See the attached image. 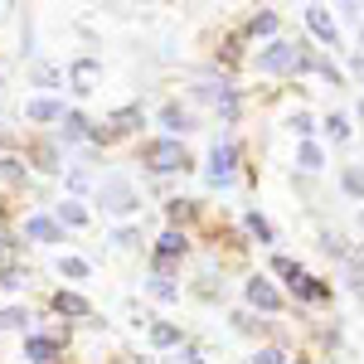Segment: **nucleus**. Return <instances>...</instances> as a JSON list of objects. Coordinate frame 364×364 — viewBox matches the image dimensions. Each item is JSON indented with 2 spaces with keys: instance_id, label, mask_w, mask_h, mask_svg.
Listing matches in <instances>:
<instances>
[{
  "instance_id": "nucleus-29",
  "label": "nucleus",
  "mask_w": 364,
  "mask_h": 364,
  "mask_svg": "<svg viewBox=\"0 0 364 364\" xmlns=\"http://www.w3.org/2000/svg\"><path fill=\"white\" fill-rule=\"evenodd\" d=\"M360 112H364V107H360Z\"/></svg>"
},
{
  "instance_id": "nucleus-11",
  "label": "nucleus",
  "mask_w": 364,
  "mask_h": 364,
  "mask_svg": "<svg viewBox=\"0 0 364 364\" xmlns=\"http://www.w3.org/2000/svg\"><path fill=\"white\" fill-rule=\"evenodd\" d=\"M25 233H29V238H39V243H54V238H58V224H49V219H29Z\"/></svg>"
},
{
  "instance_id": "nucleus-1",
  "label": "nucleus",
  "mask_w": 364,
  "mask_h": 364,
  "mask_svg": "<svg viewBox=\"0 0 364 364\" xmlns=\"http://www.w3.org/2000/svg\"><path fill=\"white\" fill-rule=\"evenodd\" d=\"M146 166L161 170V175L180 170V166H185V151H180V141H151V146H146Z\"/></svg>"
},
{
  "instance_id": "nucleus-5",
  "label": "nucleus",
  "mask_w": 364,
  "mask_h": 364,
  "mask_svg": "<svg viewBox=\"0 0 364 364\" xmlns=\"http://www.w3.org/2000/svg\"><path fill=\"white\" fill-rule=\"evenodd\" d=\"M306 25L316 29V39H326V44H336V20H331V15H326L321 5H311V10H306Z\"/></svg>"
},
{
  "instance_id": "nucleus-25",
  "label": "nucleus",
  "mask_w": 364,
  "mask_h": 364,
  "mask_svg": "<svg viewBox=\"0 0 364 364\" xmlns=\"http://www.w3.org/2000/svg\"><path fill=\"white\" fill-rule=\"evenodd\" d=\"M301 166H306V170L321 166V151H316V146H301Z\"/></svg>"
},
{
  "instance_id": "nucleus-2",
  "label": "nucleus",
  "mask_w": 364,
  "mask_h": 364,
  "mask_svg": "<svg viewBox=\"0 0 364 364\" xmlns=\"http://www.w3.org/2000/svg\"><path fill=\"white\" fill-rule=\"evenodd\" d=\"M102 204H107L112 214H132V209H136V190H132L127 180H102Z\"/></svg>"
},
{
  "instance_id": "nucleus-22",
  "label": "nucleus",
  "mask_w": 364,
  "mask_h": 364,
  "mask_svg": "<svg viewBox=\"0 0 364 364\" xmlns=\"http://www.w3.org/2000/svg\"><path fill=\"white\" fill-rule=\"evenodd\" d=\"M63 272H68V277H87V262L83 257H63Z\"/></svg>"
},
{
  "instance_id": "nucleus-10",
  "label": "nucleus",
  "mask_w": 364,
  "mask_h": 364,
  "mask_svg": "<svg viewBox=\"0 0 364 364\" xmlns=\"http://www.w3.org/2000/svg\"><path fill=\"white\" fill-rule=\"evenodd\" d=\"M54 311H58V316H87V301H83V296H73V291H58Z\"/></svg>"
},
{
  "instance_id": "nucleus-23",
  "label": "nucleus",
  "mask_w": 364,
  "mask_h": 364,
  "mask_svg": "<svg viewBox=\"0 0 364 364\" xmlns=\"http://www.w3.org/2000/svg\"><path fill=\"white\" fill-rule=\"evenodd\" d=\"M248 228H252V233H257V238H262V243L272 238V228H267V219H257V214H248Z\"/></svg>"
},
{
  "instance_id": "nucleus-9",
  "label": "nucleus",
  "mask_w": 364,
  "mask_h": 364,
  "mask_svg": "<svg viewBox=\"0 0 364 364\" xmlns=\"http://www.w3.org/2000/svg\"><path fill=\"white\" fill-rule=\"evenodd\" d=\"M0 277H5V287H20L15 282V243L0 233Z\"/></svg>"
},
{
  "instance_id": "nucleus-8",
  "label": "nucleus",
  "mask_w": 364,
  "mask_h": 364,
  "mask_svg": "<svg viewBox=\"0 0 364 364\" xmlns=\"http://www.w3.org/2000/svg\"><path fill=\"white\" fill-rule=\"evenodd\" d=\"M25 355H29V360H34V364H49V360H54V355H58V345H54V340H49V336H34V340H29V345H25Z\"/></svg>"
},
{
  "instance_id": "nucleus-12",
  "label": "nucleus",
  "mask_w": 364,
  "mask_h": 364,
  "mask_svg": "<svg viewBox=\"0 0 364 364\" xmlns=\"http://www.w3.org/2000/svg\"><path fill=\"white\" fill-rule=\"evenodd\" d=\"M291 287H296L301 296H311V301H321V296H326V287H321V282H311V277H301V272H291Z\"/></svg>"
},
{
  "instance_id": "nucleus-21",
  "label": "nucleus",
  "mask_w": 364,
  "mask_h": 364,
  "mask_svg": "<svg viewBox=\"0 0 364 364\" xmlns=\"http://www.w3.org/2000/svg\"><path fill=\"white\" fill-rule=\"evenodd\" d=\"M63 132H68V136H83V132H87V122H83L78 112H73V117H63Z\"/></svg>"
},
{
  "instance_id": "nucleus-3",
  "label": "nucleus",
  "mask_w": 364,
  "mask_h": 364,
  "mask_svg": "<svg viewBox=\"0 0 364 364\" xmlns=\"http://www.w3.org/2000/svg\"><path fill=\"white\" fill-rule=\"evenodd\" d=\"M291 63H296V44H272V49L257 54V68L262 73H287Z\"/></svg>"
},
{
  "instance_id": "nucleus-26",
  "label": "nucleus",
  "mask_w": 364,
  "mask_h": 364,
  "mask_svg": "<svg viewBox=\"0 0 364 364\" xmlns=\"http://www.w3.org/2000/svg\"><path fill=\"white\" fill-rule=\"evenodd\" d=\"M170 219H190V199H175L170 204Z\"/></svg>"
},
{
  "instance_id": "nucleus-16",
  "label": "nucleus",
  "mask_w": 364,
  "mask_h": 364,
  "mask_svg": "<svg viewBox=\"0 0 364 364\" xmlns=\"http://www.w3.org/2000/svg\"><path fill=\"white\" fill-rule=\"evenodd\" d=\"M175 340H180L175 326H151V345H175Z\"/></svg>"
},
{
  "instance_id": "nucleus-14",
  "label": "nucleus",
  "mask_w": 364,
  "mask_h": 364,
  "mask_svg": "<svg viewBox=\"0 0 364 364\" xmlns=\"http://www.w3.org/2000/svg\"><path fill=\"white\" fill-rule=\"evenodd\" d=\"M180 252H185V233H175V228H170L166 238H161V257H180Z\"/></svg>"
},
{
  "instance_id": "nucleus-28",
  "label": "nucleus",
  "mask_w": 364,
  "mask_h": 364,
  "mask_svg": "<svg viewBox=\"0 0 364 364\" xmlns=\"http://www.w3.org/2000/svg\"><path fill=\"white\" fill-rule=\"evenodd\" d=\"M257 364H282V355H277V350H262V355H257Z\"/></svg>"
},
{
  "instance_id": "nucleus-27",
  "label": "nucleus",
  "mask_w": 364,
  "mask_h": 364,
  "mask_svg": "<svg viewBox=\"0 0 364 364\" xmlns=\"http://www.w3.org/2000/svg\"><path fill=\"white\" fill-rule=\"evenodd\" d=\"M0 175L5 180H20V161H0Z\"/></svg>"
},
{
  "instance_id": "nucleus-7",
  "label": "nucleus",
  "mask_w": 364,
  "mask_h": 364,
  "mask_svg": "<svg viewBox=\"0 0 364 364\" xmlns=\"http://www.w3.org/2000/svg\"><path fill=\"white\" fill-rule=\"evenodd\" d=\"M25 117H34V122H58V117H63V107H58L54 97H34V102L25 107Z\"/></svg>"
},
{
  "instance_id": "nucleus-19",
  "label": "nucleus",
  "mask_w": 364,
  "mask_h": 364,
  "mask_svg": "<svg viewBox=\"0 0 364 364\" xmlns=\"http://www.w3.org/2000/svg\"><path fill=\"white\" fill-rule=\"evenodd\" d=\"M345 190L350 195H364V170H345Z\"/></svg>"
},
{
  "instance_id": "nucleus-18",
  "label": "nucleus",
  "mask_w": 364,
  "mask_h": 364,
  "mask_svg": "<svg viewBox=\"0 0 364 364\" xmlns=\"http://www.w3.org/2000/svg\"><path fill=\"white\" fill-rule=\"evenodd\" d=\"M25 321H29V316H25V311H15V306L0 311V326H5V331H15V326H25Z\"/></svg>"
},
{
  "instance_id": "nucleus-15",
  "label": "nucleus",
  "mask_w": 364,
  "mask_h": 364,
  "mask_svg": "<svg viewBox=\"0 0 364 364\" xmlns=\"http://www.w3.org/2000/svg\"><path fill=\"white\" fill-rule=\"evenodd\" d=\"M252 34H272V29H277V15H272V10H262V15H252Z\"/></svg>"
},
{
  "instance_id": "nucleus-13",
  "label": "nucleus",
  "mask_w": 364,
  "mask_h": 364,
  "mask_svg": "<svg viewBox=\"0 0 364 364\" xmlns=\"http://www.w3.org/2000/svg\"><path fill=\"white\" fill-rule=\"evenodd\" d=\"M92 78H97V63H92V58H83V63L73 68V83H78V92H87V87H92Z\"/></svg>"
},
{
  "instance_id": "nucleus-17",
  "label": "nucleus",
  "mask_w": 364,
  "mask_h": 364,
  "mask_svg": "<svg viewBox=\"0 0 364 364\" xmlns=\"http://www.w3.org/2000/svg\"><path fill=\"white\" fill-rule=\"evenodd\" d=\"M161 122H166V127H170V132H180V127H185V122H190V117H185V112H180V107H175V102H170V107H166V112H161Z\"/></svg>"
},
{
  "instance_id": "nucleus-20",
  "label": "nucleus",
  "mask_w": 364,
  "mask_h": 364,
  "mask_svg": "<svg viewBox=\"0 0 364 364\" xmlns=\"http://www.w3.org/2000/svg\"><path fill=\"white\" fill-rule=\"evenodd\" d=\"M58 219H63V224H83L87 214L78 209V204H63V209H58Z\"/></svg>"
},
{
  "instance_id": "nucleus-6",
  "label": "nucleus",
  "mask_w": 364,
  "mask_h": 364,
  "mask_svg": "<svg viewBox=\"0 0 364 364\" xmlns=\"http://www.w3.org/2000/svg\"><path fill=\"white\" fill-rule=\"evenodd\" d=\"M248 301H252V306H262V311H277V306H282V296H277V291H272L262 277L248 282Z\"/></svg>"
},
{
  "instance_id": "nucleus-24",
  "label": "nucleus",
  "mask_w": 364,
  "mask_h": 364,
  "mask_svg": "<svg viewBox=\"0 0 364 364\" xmlns=\"http://www.w3.org/2000/svg\"><path fill=\"white\" fill-rule=\"evenodd\" d=\"M151 291H156V296H161V301H175V287H170L166 277H156V287H151Z\"/></svg>"
},
{
  "instance_id": "nucleus-4",
  "label": "nucleus",
  "mask_w": 364,
  "mask_h": 364,
  "mask_svg": "<svg viewBox=\"0 0 364 364\" xmlns=\"http://www.w3.org/2000/svg\"><path fill=\"white\" fill-rule=\"evenodd\" d=\"M233 161H238V151H233V146H214V156H209V180H214V185H224L228 175H233Z\"/></svg>"
}]
</instances>
